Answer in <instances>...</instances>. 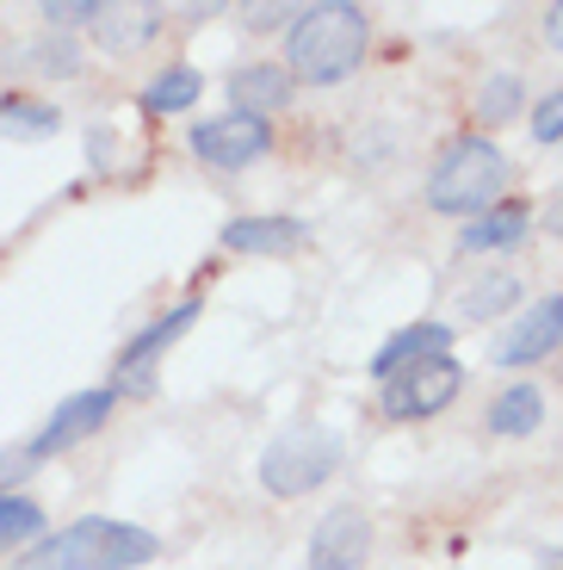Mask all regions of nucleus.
<instances>
[{
  "instance_id": "nucleus-1",
  "label": "nucleus",
  "mask_w": 563,
  "mask_h": 570,
  "mask_svg": "<svg viewBox=\"0 0 563 570\" xmlns=\"http://www.w3.org/2000/svg\"><path fill=\"white\" fill-rule=\"evenodd\" d=\"M161 540L137 521H112V514H81L75 528L43 533L38 546L19 552L13 570H137L156 564Z\"/></svg>"
},
{
  "instance_id": "nucleus-2",
  "label": "nucleus",
  "mask_w": 563,
  "mask_h": 570,
  "mask_svg": "<svg viewBox=\"0 0 563 570\" xmlns=\"http://www.w3.org/2000/svg\"><path fill=\"white\" fill-rule=\"evenodd\" d=\"M366 43H372V19L366 7L353 0H323V7H304L292 26V81H310V87H340L359 62H366Z\"/></svg>"
},
{
  "instance_id": "nucleus-3",
  "label": "nucleus",
  "mask_w": 563,
  "mask_h": 570,
  "mask_svg": "<svg viewBox=\"0 0 563 570\" xmlns=\"http://www.w3.org/2000/svg\"><path fill=\"white\" fill-rule=\"evenodd\" d=\"M502 186H507L502 149H495L490 137H458L446 156L434 161V174H427V205L446 212V217H471V212L502 199Z\"/></svg>"
},
{
  "instance_id": "nucleus-4",
  "label": "nucleus",
  "mask_w": 563,
  "mask_h": 570,
  "mask_svg": "<svg viewBox=\"0 0 563 570\" xmlns=\"http://www.w3.org/2000/svg\"><path fill=\"white\" fill-rule=\"evenodd\" d=\"M340 453H347V446H340L335 428L297 422L260 453V484H267L273 497H310L316 484H328L340 471Z\"/></svg>"
},
{
  "instance_id": "nucleus-5",
  "label": "nucleus",
  "mask_w": 563,
  "mask_h": 570,
  "mask_svg": "<svg viewBox=\"0 0 563 570\" xmlns=\"http://www.w3.org/2000/svg\"><path fill=\"white\" fill-rule=\"evenodd\" d=\"M458 391H465V366H458L452 354H439V360H422V366H408V372H396V379H384L378 410L391 415V422H422V415L446 410Z\"/></svg>"
},
{
  "instance_id": "nucleus-6",
  "label": "nucleus",
  "mask_w": 563,
  "mask_h": 570,
  "mask_svg": "<svg viewBox=\"0 0 563 570\" xmlns=\"http://www.w3.org/2000/svg\"><path fill=\"white\" fill-rule=\"evenodd\" d=\"M112 410H118V391L112 385H93V391H75L69 403H57V415L38 428L26 441V459L38 465V459H57V453H69V446H81V441H93L99 428L112 422Z\"/></svg>"
},
{
  "instance_id": "nucleus-7",
  "label": "nucleus",
  "mask_w": 563,
  "mask_h": 570,
  "mask_svg": "<svg viewBox=\"0 0 563 570\" xmlns=\"http://www.w3.org/2000/svg\"><path fill=\"white\" fill-rule=\"evenodd\" d=\"M557 347H563V292H551V298H539L533 311H521L502 328L490 360L502 372H521V366H539L545 354H557Z\"/></svg>"
},
{
  "instance_id": "nucleus-8",
  "label": "nucleus",
  "mask_w": 563,
  "mask_h": 570,
  "mask_svg": "<svg viewBox=\"0 0 563 570\" xmlns=\"http://www.w3.org/2000/svg\"><path fill=\"white\" fill-rule=\"evenodd\" d=\"M273 149V125H260V118H198L192 125V156L205 161V168H248V161H260Z\"/></svg>"
},
{
  "instance_id": "nucleus-9",
  "label": "nucleus",
  "mask_w": 563,
  "mask_h": 570,
  "mask_svg": "<svg viewBox=\"0 0 563 570\" xmlns=\"http://www.w3.org/2000/svg\"><path fill=\"white\" fill-rule=\"evenodd\" d=\"M192 323H198V298H180L174 311H161L156 323H142L137 335L125 342V354H118V385H125V391H149V360H156L161 347L180 342Z\"/></svg>"
},
{
  "instance_id": "nucleus-10",
  "label": "nucleus",
  "mask_w": 563,
  "mask_h": 570,
  "mask_svg": "<svg viewBox=\"0 0 563 570\" xmlns=\"http://www.w3.org/2000/svg\"><path fill=\"white\" fill-rule=\"evenodd\" d=\"M292 94H297V81H292L285 62H241V69L229 75V106H236L241 118H260V125H267L273 112H285Z\"/></svg>"
},
{
  "instance_id": "nucleus-11",
  "label": "nucleus",
  "mask_w": 563,
  "mask_h": 570,
  "mask_svg": "<svg viewBox=\"0 0 563 570\" xmlns=\"http://www.w3.org/2000/svg\"><path fill=\"white\" fill-rule=\"evenodd\" d=\"M372 552V528L359 509H335L316 528V546H310V570H359Z\"/></svg>"
},
{
  "instance_id": "nucleus-12",
  "label": "nucleus",
  "mask_w": 563,
  "mask_h": 570,
  "mask_svg": "<svg viewBox=\"0 0 563 570\" xmlns=\"http://www.w3.org/2000/svg\"><path fill=\"white\" fill-rule=\"evenodd\" d=\"M304 243H310L304 217H236V224H224L229 255H292Z\"/></svg>"
},
{
  "instance_id": "nucleus-13",
  "label": "nucleus",
  "mask_w": 563,
  "mask_h": 570,
  "mask_svg": "<svg viewBox=\"0 0 563 570\" xmlns=\"http://www.w3.org/2000/svg\"><path fill=\"white\" fill-rule=\"evenodd\" d=\"M446 347H452L446 323H408V328H396L378 354H372V379H396V372L422 366V360H439Z\"/></svg>"
},
{
  "instance_id": "nucleus-14",
  "label": "nucleus",
  "mask_w": 563,
  "mask_h": 570,
  "mask_svg": "<svg viewBox=\"0 0 563 570\" xmlns=\"http://www.w3.org/2000/svg\"><path fill=\"white\" fill-rule=\"evenodd\" d=\"M533 229V212H526L521 199H502V205H490L483 217H471L465 229H458V248L465 255H490V248H514Z\"/></svg>"
},
{
  "instance_id": "nucleus-15",
  "label": "nucleus",
  "mask_w": 563,
  "mask_h": 570,
  "mask_svg": "<svg viewBox=\"0 0 563 570\" xmlns=\"http://www.w3.org/2000/svg\"><path fill=\"white\" fill-rule=\"evenodd\" d=\"M99 43L112 50V57H130V50H142L149 38H161V7H137V13H125V7H106V13L93 19Z\"/></svg>"
},
{
  "instance_id": "nucleus-16",
  "label": "nucleus",
  "mask_w": 563,
  "mask_h": 570,
  "mask_svg": "<svg viewBox=\"0 0 563 570\" xmlns=\"http://www.w3.org/2000/svg\"><path fill=\"white\" fill-rule=\"evenodd\" d=\"M62 130V112L50 100H26V94H0V137L13 142H43Z\"/></svg>"
},
{
  "instance_id": "nucleus-17",
  "label": "nucleus",
  "mask_w": 563,
  "mask_h": 570,
  "mask_svg": "<svg viewBox=\"0 0 563 570\" xmlns=\"http://www.w3.org/2000/svg\"><path fill=\"white\" fill-rule=\"evenodd\" d=\"M490 434H502V441H514V434H533L539 422H545V391L539 385H507L502 397L490 403Z\"/></svg>"
},
{
  "instance_id": "nucleus-18",
  "label": "nucleus",
  "mask_w": 563,
  "mask_h": 570,
  "mask_svg": "<svg viewBox=\"0 0 563 570\" xmlns=\"http://www.w3.org/2000/svg\"><path fill=\"white\" fill-rule=\"evenodd\" d=\"M198 94H205V75H198V69H161L156 81L142 87V112L174 118V112H186Z\"/></svg>"
},
{
  "instance_id": "nucleus-19",
  "label": "nucleus",
  "mask_w": 563,
  "mask_h": 570,
  "mask_svg": "<svg viewBox=\"0 0 563 570\" xmlns=\"http://www.w3.org/2000/svg\"><path fill=\"white\" fill-rule=\"evenodd\" d=\"M19 57L31 62V75H50V81H69V75H81V43H75L69 31H43V38H31Z\"/></svg>"
},
{
  "instance_id": "nucleus-20",
  "label": "nucleus",
  "mask_w": 563,
  "mask_h": 570,
  "mask_svg": "<svg viewBox=\"0 0 563 570\" xmlns=\"http://www.w3.org/2000/svg\"><path fill=\"white\" fill-rule=\"evenodd\" d=\"M43 540V509L13 490V497H0V552H26V546Z\"/></svg>"
},
{
  "instance_id": "nucleus-21",
  "label": "nucleus",
  "mask_w": 563,
  "mask_h": 570,
  "mask_svg": "<svg viewBox=\"0 0 563 570\" xmlns=\"http://www.w3.org/2000/svg\"><path fill=\"white\" fill-rule=\"evenodd\" d=\"M526 106V81L514 69H495L490 81L477 87V118L483 125H507V118H521Z\"/></svg>"
},
{
  "instance_id": "nucleus-22",
  "label": "nucleus",
  "mask_w": 563,
  "mask_h": 570,
  "mask_svg": "<svg viewBox=\"0 0 563 570\" xmlns=\"http://www.w3.org/2000/svg\"><path fill=\"white\" fill-rule=\"evenodd\" d=\"M514 298H521V279H514V273H495V279L477 285V292H465V316H495Z\"/></svg>"
},
{
  "instance_id": "nucleus-23",
  "label": "nucleus",
  "mask_w": 563,
  "mask_h": 570,
  "mask_svg": "<svg viewBox=\"0 0 563 570\" xmlns=\"http://www.w3.org/2000/svg\"><path fill=\"white\" fill-rule=\"evenodd\" d=\"M106 13V7H99V0H50V7H43V19H50V31H75V26H93V19Z\"/></svg>"
},
{
  "instance_id": "nucleus-24",
  "label": "nucleus",
  "mask_w": 563,
  "mask_h": 570,
  "mask_svg": "<svg viewBox=\"0 0 563 570\" xmlns=\"http://www.w3.org/2000/svg\"><path fill=\"white\" fill-rule=\"evenodd\" d=\"M533 137H539V142H563V87L533 106Z\"/></svg>"
},
{
  "instance_id": "nucleus-25",
  "label": "nucleus",
  "mask_w": 563,
  "mask_h": 570,
  "mask_svg": "<svg viewBox=\"0 0 563 570\" xmlns=\"http://www.w3.org/2000/svg\"><path fill=\"white\" fill-rule=\"evenodd\" d=\"M31 459H26V446H13V453H0V497H13V484L19 478H31Z\"/></svg>"
},
{
  "instance_id": "nucleus-26",
  "label": "nucleus",
  "mask_w": 563,
  "mask_h": 570,
  "mask_svg": "<svg viewBox=\"0 0 563 570\" xmlns=\"http://www.w3.org/2000/svg\"><path fill=\"white\" fill-rule=\"evenodd\" d=\"M279 19H292V13H285V7H248V26H254V31L279 26Z\"/></svg>"
},
{
  "instance_id": "nucleus-27",
  "label": "nucleus",
  "mask_w": 563,
  "mask_h": 570,
  "mask_svg": "<svg viewBox=\"0 0 563 570\" xmlns=\"http://www.w3.org/2000/svg\"><path fill=\"white\" fill-rule=\"evenodd\" d=\"M545 38L563 50V7H551V13H545Z\"/></svg>"
},
{
  "instance_id": "nucleus-28",
  "label": "nucleus",
  "mask_w": 563,
  "mask_h": 570,
  "mask_svg": "<svg viewBox=\"0 0 563 570\" xmlns=\"http://www.w3.org/2000/svg\"><path fill=\"white\" fill-rule=\"evenodd\" d=\"M551 229H557V236H563V193H557V199H551Z\"/></svg>"
},
{
  "instance_id": "nucleus-29",
  "label": "nucleus",
  "mask_w": 563,
  "mask_h": 570,
  "mask_svg": "<svg viewBox=\"0 0 563 570\" xmlns=\"http://www.w3.org/2000/svg\"><path fill=\"white\" fill-rule=\"evenodd\" d=\"M557 372H563V366H557Z\"/></svg>"
}]
</instances>
